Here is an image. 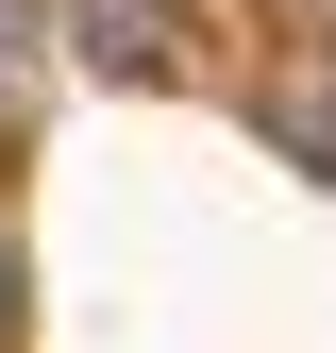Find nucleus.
Segmentation results:
<instances>
[{
	"label": "nucleus",
	"mask_w": 336,
	"mask_h": 353,
	"mask_svg": "<svg viewBox=\"0 0 336 353\" xmlns=\"http://www.w3.org/2000/svg\"><path fill=\"white\" fill-rule=\"evenodd\" d=\"M67 51L118 68V84H185V0H51Z\"/></svg>",
	"instance_id": "f03ea898"
},
{
	"label": "nucleus",
	"mask_w": 336,
	"mask_h": 353,
	"mask_svg": "<svg viewBox=\"0 0 336 353\" xmlns=\"http://www.w3.org/2000/svg\"><path fill=\"white\" fill-rule=\"evenodd\" d=\"M0 353H17V252H0Z\"/></svg>",
	"instance_id": "20e7f679"
},
{
	"label": "nucleus",
	"mask_w": 336,
	"mask_h": 353,
	"mask_svg": "<svg viewBox=\"0 0 336 353\" xmlns=\"http://www.w3.org/2000/svg\"><path fill=\"white\" fill-rule=\"evenodd\" d=\"M51 68H67V17H51V0H0V135L51 101Z\"/></svg>",
	"instance_id": "7ed1b4c3"
},
{
	"label": "nucleus",
	"mask_w": 336,
	"mask_h": 353,
	"mask_svg": "<svg viewBox=\"0 0 336 353\" xmlns=\"http://www.w3.org/2000/svg\"><path fill=\"white\" fill-rule=\"evenodd\" d=\"M252 135H269L286 168H319V185H336V34H286V51L252 68Z\"/></svg>",
	"instance_id": "f257e3e1"
}]
</instances>
